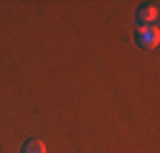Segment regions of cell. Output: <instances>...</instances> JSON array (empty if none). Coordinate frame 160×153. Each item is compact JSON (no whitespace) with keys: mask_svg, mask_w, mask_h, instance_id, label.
Returning a JSON list of instances; mask_svg holds the SVG:
<instances>
[{"mask_svg":"<svg viewBox=\"0 0 160 153\" xmlns=\"http://www.w3.org/2000/svg\"><path fill=\"white\" fill-rule=\"evenodd\" d=\"M140 21L142 23H155L158 21V5H148V8H140Z\"/></svg>","mask_w":160,"mask_h":153,"instance_id":"2","label":"cell"},{"mask_svg":"<svg viewBox=\"0 0 160 153\" xmlns=\"http://www.w3.org/2000/svg\"><path fill=\"white\" fill-rule=\"evenodd\" d=\"M137 44L140 49H155L160 44V31L155 26H142L137 31Z\"/></svg>","mask_w":160,"mask_h":153,"instance_id":"1","label":"cell"},{"mask_svg":"<svg viewBox=\"0 0 160 153\" xmlns=\"http://www.w3.org/2000/svg\"><path fill=\"white\" fill-rule=\"evenodd\" d=\"M23 153H46V145H43V140H31V143H26Z\"/></svg>","mask_w":160,"mask_h":153,"instance_id":"3","label":"cell"}]
</instances>
